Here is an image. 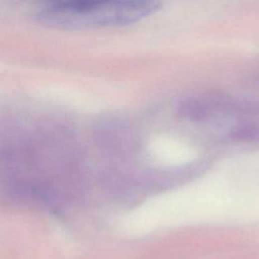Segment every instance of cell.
I'll return each mask as SVG.
<instances>
[{"label": "cell", "mask_w": 259, "mask_h": 259, "mask_svg": "<svg viewBox=\"0 0 259 259\" xmlns=\"http://www.w3.org/2000/svg\"><path fill=\"white\" fill-rule=\"evenodd\" d=\"M64 115L0 107V204L62 212L83 194L84 153Z\"/></svg>", "instance_id": "6da1fadb"}, {"label": "cell", "mask_w": 259, "mask_h": 259, "mask_svg": "<svg viewBox=\"0 0 259 259\" xmlns=\"http://www.w3.org/2000/svg\"><path fill=\"white\" fill-rule=\"evenodd\" d=\"M92 139L98 149L116 155H125L137 147L133 131L122 121L106 118L95 124Z\"/></svg>", "instance_id": "3957f363"}, {"label": "cell", "mask_w": 259, "mask_h": 259, "mask_svg": "<svg viewBox=\"0 0 259 259\" xmlns=\"http://www.w3.org/2000/svg\"><path fill=\"white\" fill-rule=\"evenodd\" d=\"M230 136L232 139L241 142H252L259 140V124L255 122H242L235 125Z\"/></svg>", "instance_id": "5b68a950"}, {"label": "cell", "mask_w": 259, "mask_h": 259, "mask_svg": "<svg viewBox=\"0 0 259 259\" xmlns=\"http://www.w3.org/2000/svg\"><path fill=\"white\" fill-rule=\"evenodd\" d=\"M213 113L210 102L190 99L183 102L179 107V114L191 121H205Z\"/></svg>", "instance_id": "277c9868"}, {"label": "cell", "mask_w": 259, "mask_h": 259, "mask_svg": "<svg viewBox=\"0 0 259 259\" xmlns=\"http://www.w3.org/2000/svg\"><path fill=\"white\" fill-rule=\"evenodd\" d=\"M160 0H93L73 10L42 9L37 20L42 25L81 30L124 26L159 11Z\"/></svg>", "instance_id": "7a4b0ae2"}, {"label": "cell", "mask_w": 259, "mask_h": 259, "mask_svg": "<svg viewBox=\"0 0 259 259\" xmlns=\"http://www.w3.org/2000/svg\"><path fill=\"white\" fill-rule=\"evenodd\" d=\"M42 5V9L73 10L93 0H36Z\"/></svg>", "instance_id": "8992f818"}]
</instances>
